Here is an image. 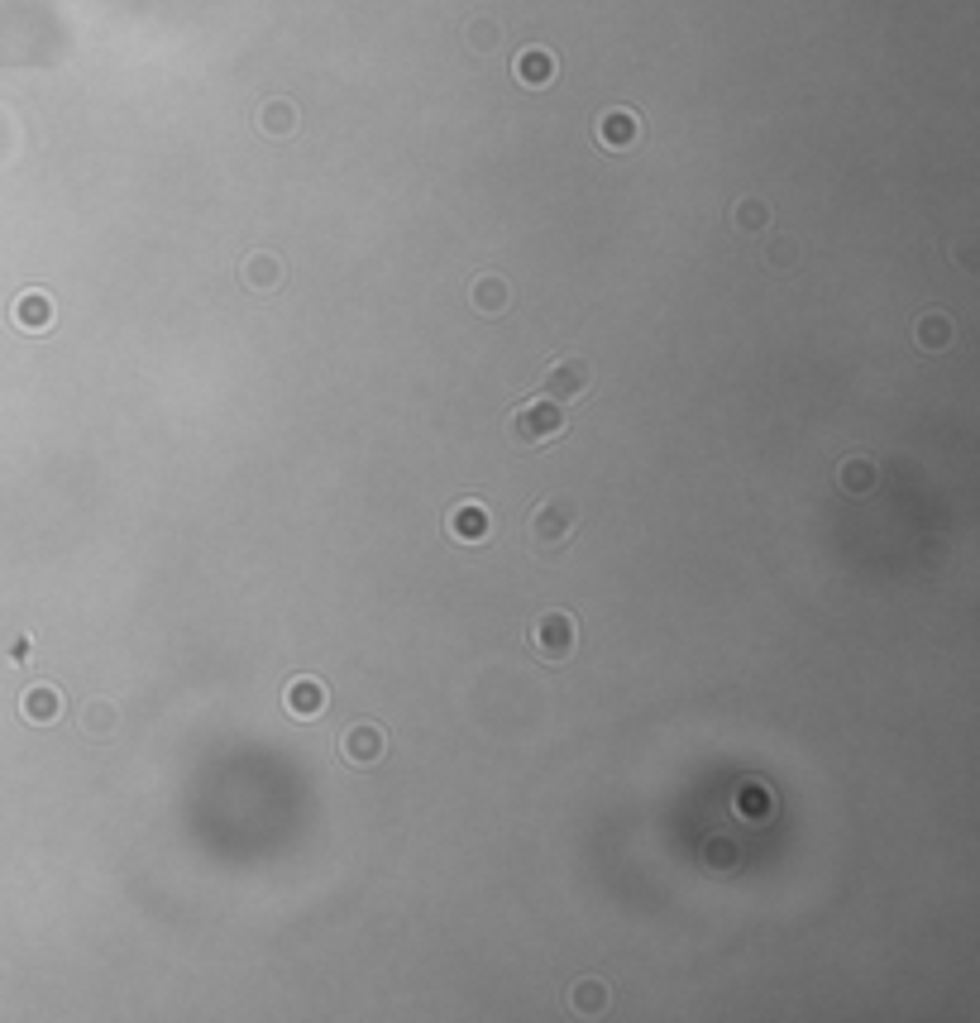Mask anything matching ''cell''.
<instances>
[{"label": "cell", "mask_w": 980, "mask_h": 1023, "mask_svg": "<svg viewBox=\"0 0 980 1023\" xmlns=\"http://www.w3.org/2000/svg\"><path fill=\"white\" fill-rule=\"evenodd\" d=\"M488 531H493V517H488L483 502H455L450 517H445V536L459 545H479Z\"/></svg>", "instance_id": "obj_5"}, {"label": "cell", "mask_w": 980, "mask_h": 1023, "mask_svg": "<svg viewBox=\"0 0 980 1023\" xmlns=\"http://www.w3.org/2000/svg\"><path fill=\"white\" fill-rule=\"evenodd\" d=\"M283 708L292 718H321L326 713V684L321 679H292L283 689Z\"/></svg>", "instance_id": "obj_7"}, {"label": "cell", "mask_w": 980, "mask_h": 1023, "mask_svg": "<svg viewBox=\"0 0 980 1023\" xmlns=\"http://www.w3.org/2000/svg\"><path fill=\"white\" fill-rule=\"evenodd\" d=\"M115 727H120V713H115L110 698H91L87 708H82V732H87L91 741H110Z\"/></svg>", "instance_id": "obj_8"}, {"label": "cell", "mask_w": 980, "mask_h": 1023, "mask_svg": "<svg viewBox=\"0 0 980 1023\" xmlns=\"http://www.w3.org/2000/svg\"><path fill=\"white\" fill-rule=\"evenodd\" d=\"M244 287H254V292H273V287L283 283V263L273 259V254H254V259H244Z\"/></svg>", "instance_id": "obj_11"}, {"label": "cell", "mask_w": 980, "mask_h": 1023, "mask_svg": "<svg viewBox=\"0 0 980 1023\" xmlns=\"http://www.w3.org/2000/svg\"><path fill=\"white\" fill-rule=\"evenodd\" d=\"M550 77H555V63H550L545 48H526L522 58H517V82H526V87H545Z\"/></svg>", "instance_id": "obj_14"}, {"label": "cell", "mask_w": 980, "mask_h": 1023, "mask_svg": "<svg viewBox=\"0 0 980 1023\" xmlns=\"http://www.w3.org/2000/svg\"><path fill=\"white\" fill-rule=\"evenodd\" d=\"M383 732L373 727V722H354L345 737H340V756H345L349 765H373L378 756H383Z\"/></svg>", "instance_id": "obj_6"}, {"label": "cell", "mask_w": 980, "mask_h": 1023, "mask_svg": "<svg viewBox=\"0 0 980 1023\" xmlns=\"http://www.w3.org/2000/svg\"><path fill=\"white\" fill-rule=\"evenodd\" d=\"M914 340H918V349H923V354H942V349L952 345V321H947L942 311H928V316L918 321Z\"/></svg>", "instance_id": "obj_12"}, {"label": "cell", "mask_w": 980, "mask_h": 1023, "mask_svg": "<svg viewBox=\"0 0 980 1023\" xmlns=\"http://www.w3.org/2000/svg\"><path fill=\"white\" fill-rule=\"evenodd\" d=\"M15 321H20L24 330H48V321H53V306H48V297L29 292V297H20V302H15Z\"/></svg>", "instance_id": "obj_16"}, {"label": "cell", "mask_w": 980, "mask_h": 1023, "mask_svg": "<svg viewBox=\"0 0 980 1023\" xmlns=\"http://www.w3.org/2000/svg\"><path fill=\"white\" fill-rule=\"evenodd\" d=\"M765 220H770L765 201H741V206H737V225H741V230H765Z\"/></svg>", "instance_id": "obj_19"}, {"label": "cell", "mask_w": 980, "mask_h": 1023, "mask_svg": "<svg viewBox=\"0 0 980 1023\" xmlns=\"http://www.w3.org/2000/svg\"><path fill=\"white\" fill-rule=\"evenodd\" d=\"M507 426H512V440H517V445H526V450H531V445H550V440H560L569 431V426H565V407H560V402H550V397L517 407Z\"/></svg>", "instance_id": "obj_2"}, {"label": "cell", "mask_w": 980, "mask_h": 1023, "mask_svg": "<svg viewBox=\"0 0 980 1023\" xmlns=\"http://www.w3.org/2000/svg\"><path fill=\"white\" fill-rule=\"evenodd\" d=\"M737 808H741V818H765V794L761 789H741Z\"/></svg>", "instance_id": "obj_20"}, {"label": "cell", "mask_w": 980, "mask_h": 1023, "mask_svg": "<svg viewBox=\"0 0 980 1023\" xmlns=\"http://www.w3.org/2000/svg\"><path fill=\"white\" fill-rule=\"evenodd\" d=\"M574 531H579V507L569 498H545L536 512H531V526H526V541H531V555L555 565L574 545Z\"/></svg>", "instance_id": "obj_1"}, {"label": "cell", "mask_w": 980, "mask_h": 1023, "mask_svg": "<svg viewBox=\"0 0 980 1023\" xmlns=\"http://www.w3.org/2000/svg\"><path fill=\"white\" fill-rule=\"evenodd\" d=\"M837 483H842L847 493H871L875 483H880V469H875V459H847Z\"/></svg>", "instance_id": "obj_15"}, {"label": "cell", "mask_w": 980, "mask_h": 1023, "mask_svg": "<svg viewBox=\"0 0 980 1023\" xmlns=\"http://www.w3.org/2000/svg\"><path fill=\"white\" fill-rule=\"evenodd\" d=\"M732 842H727V837H713V842H708V861H718V866H732Z\"/></svg>", "instance_id": "obj_21"}, {"label": "cell", "mask_w": 980, "mask_h": 1023, "mask_svg": "<svg viewBox=\"0 0 980 1023\" xmlns=\"http://www.w3.org/2000/svg\"><path fill=\"white\" fill-rule=\"evenodd\" d=\"M259 125L268 134H287L292 125H297V110L287 106V101H268V106L259 110Z\"/></svg>", "instance_id": "obj_18"}, {"label": "cell", "mask_w": 980, "mask_h": 1023, "mask_svg": "<svg viewBox=\"0 0 980 1023\" xmlns=\"http://www.w3.org/2000/svg\"><path fill=\"white\" fill-rule=\"evenodd\" d=\"M569 1004H574L579 1014H603V1009H608V985H603V980H579V985L569 990Z\"/></svg>", "instance_id": "obj_17"}, {"label": "cell", "mask_w": 980, "mask_h": 1023, "mask_svg": "<svg viewBox=\"0 0 980 1023\" xmlns=\"http://www.w3.org/2000/svg\"><path fill=\"white\" fill-rule=\"evenodd\" d=\"M24 718L29 722H53L58 713H63V694L58 689H48V684H34L29 694H24Z\"/></svg>", "instance_id": "obj_13"}, {"label": "cell", "mask_w": 980, "mask_h": 1023, "mask_svg": "<svg viewBox=\"0 0 980 1023\" xmlns=\"http://www.w3.org/2000/svg\"><path fill=\"white\" fill-rule=\"evenodd\" d=\"M636 134H641V125H636V115H627V110H608V115L598 120V139H603L608 149H632Z\"/></svg>", "instance_id": "obj_9"}, {"label": "cell", "mask_w": 980, "mask_h": 1023, "mask_svg": "<svg viewBox=\"0 0 980 1023\" xmlns=\"http://www.w3.org/2000/svg\"><path fill=\"white\" fill-rule=\"evenodd\" d=\"M588 388H593V369H588V359H579V354H560V359L541 373V392L550 402H560V407L588 397Z\"/></svg>", "instance_id": "obj_4"}, {"label": "cell", "mask_w": 980, "mask_h": 1023, "mask_svg": "<svg viewBox=\"0 0 980 1023\" xmlns=\"http://www.w3.org/2000/svg\"><path fill=\"white\" fill-rule=\"evenodd\" d=\"M469 297H474V306H479L483 316H502V311H507V302H512V292H507V283H502L498 273H483V278H474Z\"/></svg>", "instance_id": "obj_10"}, {"label": "cell", "mask_w": 980, "mask_h": 1023, "mask_svg": "<svg viewBox=\"0 0 980 1023\" xmlns=\"http://www.w3.org/2000/svg\"><path fill=\"white\" fill-rule=\"evenodd\" d=\"M574 646H579V627H574L569 612H541V617L531 622V651H536V660L565 665L569 655H574Z\"/></svg>", "instance_id": "obj_3"}, {"label": "cell", "mask_w": 980, "mask_h": 1023, "mask_svg": "<svg viewBox=\"0 0 980 1023\" xmlns=\"http://www.w3.org/2000/svg\"><path fill=\"white\" fill-rule=\"evenodd\" d=\"M493 39H498L493 24H474V44H493Z\"/></svg>", "instance_id": "obj_22"}]
</instances>
